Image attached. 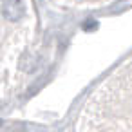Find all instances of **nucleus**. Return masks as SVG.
Instances as JSON below:
<instances>
[{
    "label": "nucleus",
    "instance_id": "obj_1",
    "mask_svg": "<svg viewBox=\"0 0 132 132\" xmlns=\"http://www.w3.org/2000/svg\"><path fill=\"white\" fill-rule=\"evenodd\" d=\"M24 13H26L24 0H4V4H2V15L9 22L20 20L24 16Z\"/></svg>",
    "mask_w": 132,
    "mask_h": 132
},
{
    "label": "nucleus",
    "instance_id": "obj_2",
    "mask_svg": "<svg viewBox=\"0 0 132 132\" xmlns=\"http://www.w3.org/2000/svg\"><path fill=\"white\" fill-rule=\"evenodd\" d=\"M83 27H85V29H90V27H96V24H94V22H87Z\"/></svg>",
    "mask_w": 132,
    "mask_h": 132
}]
</instances>
